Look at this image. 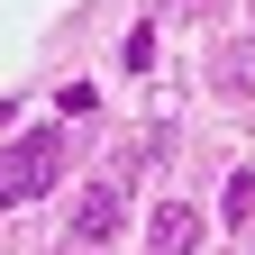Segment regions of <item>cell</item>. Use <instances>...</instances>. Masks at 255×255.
I'll list each match as a JSON object with an SVG mask.
<instances>
[{
    "label": "cell",
    "mask_w": 255,
    "mask_h": 255,
    "mask_svg": "<svg viewBox=\"0 0 255 255\" xmlns=\"http://www.w3.org/2000/svg\"><path fill=\"white\" fill-rule=\"evenodd\" d=\"M219 219H255V173H228V191H219Z\"/></svg>",
    "instance_id": "cell-5"
},
{
    "label": "cell",
    "mask_w": 255,
    "mask_h": 255,
    "mask_svg": "<svg viewBox=\"0 0 255 255\" xmlns=\"http://www.w3.org/2000/svg\"><path fill=\"white\" fill-rule=\"evenodd\" d=\"M210 73H219V91H228V101H255V46H228Z\"/></svg>",
    "instance_id": "cell-4"
},
{
    "label": "cell",
    "mask_w": 255,
    "mask_h": 255,
    "mask_svg": "<svg viewBox=\"0 0 255 255\" xmlns=\"http://www.w3.org/2000/svg\"><path fill=\"white\" fill-rule=\"evenodd\" d=\"M55 173H64V137H55V128L9 137V146H0V210H18V201H37V191H55Z\"/></svg>",
    "instance_id": "cell-1"
},
{
    "label": "cell",
    "mask_w": 255,
    "mask_h": 255,
    "mask_svg": "<svg viewBox=\"0 0 255 255\" xmlns=\"http://www.w3.org/2000/svg\"><path fill=\"white\" fill-rule=\"evenodd\" d=\"M119 228H128V182H91L82 201H73V237L82 246H110Z\"/></svg>",
    "instance_id": "cell-2"
},
{
    "label": "cell",
    "mask_w": 255,
    "mask_h": 255,
    "mask_svg": "<svg viewBox=\"0 0 255 255\" xmlns=\"http://www.w3.org/2000/svg\"><path fill=\"white\" fill-rule=\"evenodd\" d=\"M191 246H201V210H191V201L146 210V255H191Z\"/></svg>",
    "instance_id": "cell-3"
}]
</instances>
